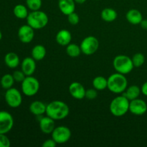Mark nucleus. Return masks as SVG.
<instances>
[{
  "instance_id": "obj_18",
  "label": "nucleus",
  "mask_w": 147,
  "mask_h": 147,
  "mask_svg": "<svg viewBox=\"0 0 147 147\" xmlns=\"http://www.w3.org/2000/svg\"><path fill=\"white\" fill-rule=\"evenodd\" d=\"M57 44L61 46H67L71 42L72 34L67 30H61L57 33L55 37Z\"/></svg>"
},
{
  "instance_id": "obj_23",
  "label": "nucleus",
  "mask_w": 147,
  "mask_h": 147,
  "mask_svg": "<svg viewBox=\"0 0 147 147\" xmlns=\"http://www.w3.org/2000/svg\"><path fill=\"white\" fill-rule=\"evenodd\" d=\"M100 17L103 21L106 22H112L115 21L118 17V14L114 9L105 8L100 13Z\"/></svg>"
},
{
  "instance_id": "obj_38",
  "label": "nucleus",
  "mask_w": 147,
  "mask_h": 147,
  "mask_svg": "<svg viewBox=\"0 0 147 147\" xmlns=\"http://www.w3.org/2000/svg\"><path fill=\"white\" fill-rule=\"evenodd\" d=\"M1 38H2V33H1V30H0V41H1Z\"/></svg>"
},
{
  "instance_id": "obj_16",
  "label": "nucleus",
  "mask_w": 147,
  "mask_h": 147,
  "mask_svg": "<svg viewBox=\"0 0 147 147\" xmlns=\"http://www.w3.org/2000/svg\"><path fill=\"white\" fill-rule=\"evenodd\" d=\"M58 7L60 11L65 15H68L75 11L76 1L74 0H59Z\"/></svg>"
},
{
  "instance_id": "obj_25",
  "label": "nucleus",
  "mask_w": 147,
  "mask_h": 147,
  "mask_svg": "<svg viewBox=\"0 0 147 147\" xmlns=\"http://www.w3.org/2000/svg\"><path fill=\"white\" fill-rule=\"evenodd\" d=\"M93 86L97 90H103L108 87V79L103 76H97L93 80Z\"/></svg>"
},
{
  "instance_id": "obj_34",
  "label": "nucleus",
  "mask_w": 147,
  "mask_h": 147,
  "mask_svg": "<svg viewBox=\"0 0 147 147\" xmlns=\"http://www.w3.org/2000/svg\"><path fill=\"white\" fill-rule=\"evenodd\" d=\"M57 145V143L53 139H49L45 141L42 143V147H55Z\"/></svg>"
},
{
  "instance_id": "obj_31",
  "label": "nucleus",
  "mask_w": 147,
  "mask_h": 147,
  "mask_svg": "<svg viewBox=\"0 0 147 147\" xmlns=\"http://www.w3.org/2000/svg\"><path fill=\"white\" fill-rule=\"evenodd\" d=\"M13 78H14V80L16 82H18V83H22L23 80L25 79V78L27 77L26 75L23 73L22 70H15V71L12 74Z\"/></svg>"
},
{
  "instance_id": "obj_28",
  "label": "nucleus",
  "mask_w": 147,
  "mask_h": 147,
  "mask_svg": "<svg viewBox=\"0 0 147 147\" xmlns=\"http://www.w3.org/2000/svg\"><path fill=\"white\" fill-rule=\"evenodd\" d=\"M134 67H139L143 65L145 62V57L142 53H138L133 55L131 58Z\"/></svg>"
},
{
  "instance_id": "obj_26",
  "label": "nucleus",
  "mask_w": 147,
  "mask_h": 147,
  "mask_svg": "<svg viewBox=\"0 0 147 147\" xmlns=\"http://www.w3.org/2000/svg\"><path fill=\"white\" fill-rule=\"evenodd\" d=\"M82 53L80 47L75 43H70L66 46V53L71 57H78Z\"/></svg>"
},
{
  "instance_id": "obj_30",
  "label": "nucleus",
  "mask_w": 147,
  "mask_h": 147,
  "mask_svg": "<svg viewBox=\"0 0 147 147\" xmlns=\"http://www.w3.org/2000/svg\"><path fill=\"white\" fill-rule=\"evenodd\" d=\"M67 20L68 22L72 25H76L80 22V17H79L78 14L76 12L73 11V12L70 13L67 15Z\"/></svg>"
},
{
  "instance_id": "obj_12",
  "label": "nucleus",
  "mask_w": 147,
  "mask_h": 147,
  "mask_svg": "<svg viewBox=\"0 0 147 147\" xmlns=\"http://www.w3.org/2000/svg\"><path fill=\"white\" fill-rule=\"evenodd\" d=\"M129 111L136 116H142L147 111V104L144 100L136 98L130 100L129 103Z\"/></svg>"
},
{
  "instance_id": "obj_6",
  "label": "nucleus",
  "mask_w": 147,
  "mask_h": 147,
  "mask_svg": "<svg viewBox=\"0 0 147 147\" xmlns=\"http://www.w3.org/2000/svg\"><path fill=\"white\" fill-rule=\"evenodd\" d=\"M40 82L36 78L31 76H27L22 82V91L25 96L31 97L38 93L40 90Z\"/></svg>"
},
{
  "instance_id": "obj_4",
  "label": "nucleus",
  "mask_w": 147,
  "mask_h": 147,
  "mask_svg": "<svg viewBox=\"0 0 147 147\" xmlns=\"http://www.w3.org/2000/svg\"><path fill=\"white\" fill-rule=\"evenodd\" d=\"M49 18L45 12L40 10L32 11L27 17V24L34 30H41L45 28L48 24Z\"/></svg>"
},
{
  "instance_id": "obj_7",
  "label": "nucleus",
  "mask_w": 147,
  "mask_h": 147,
  "mask_svg": "<svg viewBox=\"0 0 147 147\" xmlns=\"http://www.w3.org/2000/svg\"><path fill=\"white\" fill-rule=\"evenodd\" d=\"M80 47L82 53L86 55H91L98 50L99 42L94 36H88L82 40Z\"/></svg>"
},
{
  "instance_id": "obj_17",
  "label": "nucleus",
  "mask_w": 147,
  "mask_h": 147,
  "mask_svg": "<svg viewBox=\"0 0 147 147\" xmlns=\"http://www.w3.org/2000/svg\"><path fill=\"white\" fill-rule=\"evenodd\" d=\"M126 19L130 24L136 25V24H140V23L142 22L143 20V16L139 10L131 9L126 13Z\"/></svg>"
},
{
  "instance_id": "obj_37",
  "label": "nucleus",
  "mask_w": 147,
  "mask_h": 147,
  "mask_svg": "<svg viewBox=\"0 0 147 147\" xmlns=\"http://www.w3.org/2000/svg\"><path fill=\"white\" fill-rule=\"evenodd\" d=\"M74 1H76V3H77V4H83V3L86 2V0H74Z\"/></svg>"
},
{
  "instance_id": "obj_36",
  "label": "nucleus",
  "mask_w": 147,
  "mask_h": 147,
  "mask_svg": "<svg viewBox=\"0 0 147 147\" xmlns=\"http://www.w3.org/2000/svg\"><path fill=\"white\" fill-rule=\"evenodd\" d=\"M140 24L142 28L144 29V30H147V20H144L143 19V20L140 23Z\"/></svg>"
},
{
  "instance_id": "obj_29",
  "label": "nucleus",
  "mask_w": 147,
  "mask_h": 147,
  "mask_svg": "<svg viewBox=\"0 0 147 147\" xmlns=\"http://www.w3.org/2000/svg\"><path fill=\"white\" fill-rule=\"evenodd\" d=\"M42 4V0H26V5L31 11L40 10Z\"/></svg>"
},
{
  "instance_id": "obj_2",
  "label": "nucleus",
  "mask_w": 147,
  "mask_h": 147,
  "mask_svg": "<svg viewBox=\"0 0 147 147\" xmlns=\"http://www.w3.org/2000/svg\"><path fill=\"white\" fill-rule=\"evenodd\" d=\"M108 79L107 88L115 94L123 93L128 86V80L125 75L119 73L111 75Z\"/></svg>"
},
{
  "instance_id": "obj_3",
  "label": "nucleus",
  "mask_w": 147,
  "mask_h": 147,
  "mask_svg": "<svg viewBox=\"0 0 147 147\" xmlns=\"http://www.w3.org/2000/svg\"><path fill=\"white\" fill-rule=\"evenodd\" d=\"M129 103L130 100L123 95L114 98L110 103L111 113L116 117L124 116L129 111Z\"/></svg>"
},
{
  "instance_id": "obj_5",
  "label": "nucleus",
  "mask_w": 147,
  "mask_h": 147,
  "mask_svg": "<svg viewBox=\"0 0 147 147\" xmlns=\"http://www.w3.org/2000/svg\"><path fill=\"white\" fill-rule=\"evenodd\" d=\"M113 66L117 73L123 75L129 74L134 67L131 58L124 55L116 56L113 59Z\"/></svg>"
},
{
  "instance_id": "obj_13",
  "label": "nucleus",
  "mask_w": 147,
  "mask_h": 147,
  "mask_svg": "<svg viewBox=\"0 0 147 147\" xmlns=\"http://www.w3.org/2000/svg\"><path fill=\"white\" fill-rule=\"evenodd\" d=\"M68 90L71 96L77 100H81L86 96V89L79 82H73L69 86Z\"/></svg>"
},
{
  "instance_id": "obj_33",
  "label": "nucleus",
  "mask_w": 147,
  "mask_h": 147,
  "mask_svg": "<svg viewBox=\"0 0 147 147\" xmlns=\"http://www.w3.org/2000/svg\"><path fill=\"white\" fill-rule=\"evenodd\" d=\"M11 145L9 139L4 134H0V147H9Z\"/></svg>"
},
{
  "instance_id": "obj_22",
  "label": "nucleus",
  "mask_w": 147,
  "mask_h": 147,
  "mask_svg": "<svg viewBox=\"0 0 147 147\" xmlns=\"http://www.w3.org/2000/svg\"><path fill=\"white\" fill-rule=\"evenodd\" d=\"M46 48L42 45H37L32 48L31 51V57L36 61H40L45 57Z\"/></svg>"
},
{
  "instance_id": "obj_35",
  "label": "nucleus",
  "mask_w": 147,
  "mask_h": 147,
  "mask_svg": "<svg viewBox=\"0 0 147 147\" xmlns=\"http://www.w3.org/2000/svg\"><path fill=\"white\" fill-rule=\"evenodd\" d=\"M141 92L142 94L147 96V81L142 85V88H141Z\"/></svg>"
},
{
  "instance_id": "obj_11",
  "label": "nucleus",
  "mask_w": 147,
  "mask_h": 147,
  "mask_svg": "<svg viewBox=\"0 0 147 147\" xmlns=\"http://www.w3.org/2000/svg\"><path fill=\"white\" fill-rule=\"evenodd\" d=\"M17 35L19 40L22 43H30L34 39V30L29 24H24L19 28Z\"/></svg>"
},
{
  "instance_id": "obj_9",
  "label": "nucleus",
  "mask_w": 147,
  "mask_h": 147,
  "mask_svg": "<svg viewBox=\"0 0 147 147\" xmlns=\"http://www.w3.org/2000/svg\"><path fill=\"white\" fill-rule=\"evenodd\" d=\"M4 98L7 104L13 109L20 107L22 103V96L21 93L14 88L7 89L4 95Z\"/></svg>"
},
{
  "instance_id": "obj_32",
  "label": "nucleus",
  "mask_w": 147,
  "mask_h": 147,
  "mask_svg": "<svg viewBox=\"0 0 147 147\" xmlns=\"http://www.w3.org/2000/svg\"><path fill=\"white\" fill-rule=\"evenodd\" d=\"M98 96V92L96 89L93 88H89L86 90V96L85 98H86L88 100H93V99L96 98Z\"/></svg>"
},
{
  "instance_id": "obj_19",
  "label": "nucleus",
  "mask_w": 147,
  "mask_h": 147,
  "mask_svg": "<svg viewBox=\"0 0 147 147\" xmlns=\"http://www.w3.org/2000/svg\"><path fill=\"white\" fill-rule=\"evenodd\" d=\"M46 109L47 105L40 100H34L30 106V111L36 116H41L46 113Z\"/></svg>"
},
{
  "instance_id": "obj_15",
  "label": "nucleus",
  "mask_w": 147,
  "mask_h": 147,
  "mask_svg": "<svg viewBox=\"0 0 147 147\" xmlns=\"http://www.w3.org/2000/svg\"><path fill=\"white\" fill-rule=\"evenodd\" d=\"M36 60L32 57H25L21 64V70L26 76H31L36 70Z\"/></svg>"
},
{
  "instance_id": "obj_21",
  "label": "nucleus",
  "mask_w": 147,
  "mask_h": 147,
  "mask_svg": "<svg viewBox=\"0 0 147 147\" xmlns=\"http://www.w3.org/2000/svg\"><path fill=\"white\" fill-rule=\"evenodd\" d=\"M141 93L142 92H141L140 88L136 85H133V86H131L127 88L122 95L124 96L129 100H132L138 98L139 96H140Z\"/></svg>"
},
{
  "instance_id": "obj_1",
  "label": "nucleus",
  "mask_w": 147,
  "mask_h": 147,
  "mask_svg": "<svg viewBox=\"0 0 147 147\" xmlns=\"http://www.w3.org/2000/svg\"><path fill=\"white\" fill-rule=\"evenodd\" d=\"M69 113L70 108L67 103L61 100H53L47 105L46 115L55 121L65 119Z\"/></svg>"
},
{
  "instance_id": "obj_27",
  "label": "nucleus",
  "mask_w": 147,
  "mask_h": 147,
  "mask_svg": "<svg viewBox=\"0 0 147 147\" xmlns=\"http://www.w3.org/2000/svg\"><path fill=\"white\" fill-rule=\"evenodd\" d=\"M14 79L13 78V76L11 74H5L1 77L0 83H1V87L5 90L9 89L12 88L13 85L14 83Z\"/></svg>"
},
{
  "instance_id": "obj_24",
  "label": "nucleus",
  "mask_w": 147,
  "mask_h": 147,
  "mask_svg": "<svg viewBox=\"0 0 147 147\" xmlns=\"http://www.w3.org/2000/svg\"><path fill=\"white\" fill-rule=\"evenodd\" d=\"M13 13H14V16H15L17 18L21 19V20L27 19V16H28L29 14L27 7H25V6L21 4H17V5L14 7Z\"/></svg>"
},
{
  "instance_id": "obj_14",
  "label": "nucleus",
  "mask_w": 147,
  "mask_h": 147,
  "mask_svg": "<svg viewBox=\"0 0 147 147\" xmlns=\"http://www.w3.org/2000/svg\"><path fill=\"white\" fill-rule=\"evenodd\" d=\"M55 121L54 119H51L48 116L42 117L40 119V122H39V126H40V129L42 133L45 134H52V132L53 131V130L55 128Z\"/></svg>"
},
{
  "instance_id": "obj_10",
  "label": "nucleus",
  "mask_w": 147,
  "mask_h": 147,
  "mask_svg": "<svg viewBox=\"0 0 147 147\" xmlns=\"http://www.w3.org/2000/svg\"><path fill=\"white\" fill-rule=\"evenodd\" d=\"M14 126V119L11 113L6 111H0V134L9 133Z\"/></svg>"
},
{
  "instance_id": "obj_8",
  "label": "nucleus",
  "mask_w": 147,
  "mask_h": 147,
  "mask_svg": "<svg viewBox=\"0 0 147 147\" xmlns=\"http://www.w3.org/2000/svg\"><path fill=\"white\" fill-rule=\"evenodd\" d=\"M52 139L57 143V144H63L68 142L71 138V131L68 127L60 126L55 128L52 132Z\"/></svg>"
},
{
  "instance_id": "obj_20",
  "label": "nucleus",
  "mask_w": 147,
  "mask_h": 147,
  "mask_svg": "<svg viewBox=\"0 0 147 147\" xmlns=\"http://www.w3.org/2000/svg\"><path fill=\"white\" fill-rule=\"evenodd\" d=\"M20 57L15 53H8L4 57V63L9 68H16L20 65Z\"/></svg>"
}]
</instances>
